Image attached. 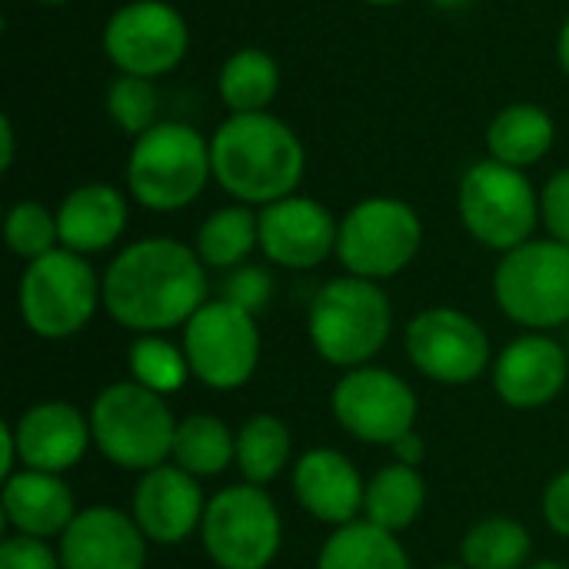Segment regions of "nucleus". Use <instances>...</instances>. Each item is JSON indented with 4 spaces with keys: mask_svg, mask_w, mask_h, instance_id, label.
Instances as JSON below:
<instances>
[{
    "mask_svg": "<svg viewBox=\"0 0 569 569\" xmlns=\"http://www.w3.org/2000/svg\"><path fill=\"white\" fill-rule=\"evenodd\" d=\"M437 7H443V10H463V7H470L473 0H433Z\"/></svg>",
    "mask_w": 569,
    "mask_h": 569,
    "instance_id": "nucleus-42",
    "label": "nucleus"
},
{
    "mask_svg": "<svg viewBox=\"0 0 569 569\" xmlns=\"http://www.w3.org/2000/svg\"><path fill=\"white\" fill-rule=\"evenodd\" d=\"M543 517L553 533L569 540V467L550 480V487L543 493Z\"/></svg>",
    "mask_w": 569,
    "mask_h": 569,
    "instance_id": "nucleus-37",
    "label": "nucleus"
},
{
    "mask_svg": "<svg viewBox=\"0 0 569 569\" xmlns=\"http://www.w3.org/2000/svg\"><path fill=\"white\" fill-rule=\"evenodd\" d=\"M207 513L203 490L193 473L177 463L147 470L133 490V520L150 543L173 547L200 530Z\"/></svg>",
    "mask_w": 569,
    "mask_h": 569,
    "instance_id": "nucleus-18",
    "label": "nucleus"
},
{
    "mask_svg": "<svg viewBox=\"0 0 569 569\" xmlns=\"http://www.w3.org/2000/svg\"><path fill=\"white\" fill-rule=\"evenodd\" d=\"M3 233H7V247L23 257L27 263L30 260H40L47 257L50 250H57L60 243V227H57V213H50L43 203L37 200H20L10 207L7 213V223H3Z\"/></svg>",
    "mask_w": 569,
    "mask_h": 569,
    "instance_id": "nucleus-33",
    "label": "nucleus"
},
{
    "mask_svg": "<svg viewBox=\"0 0 569 569\" xmlns=\"http://www.w3.org/2000/svg\"><path fill=\"white\" fill-rule=\"evenodd\" d=\"M393 307L377 280L337 277L320 287L307 313L313 350L343 370L367 367L390 340Z\"/></svg>",
    "mask_w": 569,
    "mask_h": 569,
    "instance_id": "nucleus-3",
    "label": "nucleus"
},
{
    "mask_svg": "<svg viewBox=\"0 0 569 569\" xmlns=\"http://www.w3.org/2000/svg\"><path fill=\"white\" fill-rule=\"evenodd\" d=\"M13 440L23 470L63 473L77 467L93 443L90 417H83L73 403L47 400L23 410L13 423Z\"/></svg>",
    "mask_w": 569,
    "mask_h": 569,
    "instance_id": "nucleus-19",
    "label": "nucleus"
},
{
    "mask_svg": "<svg viewBox=\"0 0 569 569\" xmlns=\"http://www.w3.org/2000/svg\"><path fill=\"white\" fill-rule=\"evenodd\" d=\"M527 569H569L567 563H560V560H537V563H530Z\"/></svg>",
    "mask_w": 569,
    "mask_h": 569,
    "instance_id": "nucleus-43",
    "label": "nucleus"
},
{
    "mask_svg": "<svg viewBox=\"0 0 569 569\" xmlns=\"http://www.w3.org/2000/svg\"><path fill=\"white\" fill-rule=\"evenodd\" d=\"M337 423L360 443L393 447L417 427V393L387 367H357L340 377L330 397Z\"/></svg>",
    "mask_w": 569,
    "mask_h": 569,
    "instance_id": "nucleus-12",
    "label": "nucleus"
},
{
    "mask_svg": "<svg viewBox=\"0 0 569 569\" xmlns=\"http://www.w3.org/2000/svg\"><path fill=\"white\" fill-rule=\"evenodd\" d=\"M213 177L210 140L193 127L160 120L133 140L127 160V183L140 207L173 213L193 203Z\"/></svg>",
    "mask_w": 569,
    "mask_h": 569,
    "instance_id": "nucleus-4",
    "label": "nucleus"
},
{
    "mask_svg": "<svg viewBox=\"0 0 569 569\" xmlns=\"http://www.w3.org/2000/svg\"><path fill=\"white\" fill-rule=\"evenodd\" d=\"M0 507L7 527L37 540L63 537V530L80 513L63 477L43 470H17L13 477H7L0 490Z\"/></svg>",
    "mask_w": 569,
    "mask_h": 569,
    "instance_id": "nucleus-21",
    "label": "nucleus"
},
{
    "mask_svg": "<svg viewBox=\"0 0 569 569\" xmlns=\"http://www.w3.org/2000/svg\"><path fill=\"white\" fill-rule=\"evenodd\" d=\"M500 310L527 330L569 323V247L560 240H527L503 253L493 273Z\"/></svg>",
    "mask_w": 569,
    "mask_h": 569,
    "instance_id": "nucleus-7",
    "label": "nucleus"
},
{
    "mask_svg": "<svg viewBox=\"0 0 569 569\" xmlns=\"http://www.w3.org/2000/svg\"><path fill=\"white\" fill-rule=\"evenodd\" d=\"M393 457H397V463H407V467H420L423 463V457H427V443H423V437L413 430V433H407L403 440H397L393 447Z\"/></svg>",
    "mask_w": 569,
    "mask_h": 569,
    "instance_id": "nucleus-38",
    "label": "nucleus"
},
{
    "mask_svg": "<svg viewBox=\"0 0 569 569\" xmlns=\"http://www.w3.org/2000/svg\"><path fill=\"white\" fill-rule=\"evenodd\" d=\"M340 223L310 197H283L260 210V250L287 270H313L337 253Z\"/></svg>",
    "mask_w": 569,
    "mask_h": 569,
    "instance_id": "nucleus-15",
    "label": "nucleus"
},
{
    "mask_svg": "<svg viewBox=\"0 0 569 569\" xmlns=\"http://www.w3.org/2000/svg\"><path fill=\"white\" fill-rule=\"evenodd\" d=\"M190 373L210 390H240L260 363L257 317L230 300H207L183 327Z\"/></svg>",
    "mask_w": 569,
    "mask_h": 569,
    "instance_id": "nucleus-11",
    "label": "nucleus"
},
{
    "mask_svg": "<svg viewBox=\"0 0 569 569\" xmlns=\"http://www.w3.org/2000/svg\"><path fill=\"white\" fill-rule=\"evenodd\" d=\"M553 137H557V130L543 107L513 103L493 117V123L487 130V147H490L493 160L523 170V167L540 163L550 153Z\"/></svg>",
    "mask_w": 569,
    "mask_h": 569,
    "instance_id": "nucleus-23",
    "label": "nucleus"
},
{
    "mask_svg": "<svg viewBox=\"0 0 569 569\" xmlns=\"http://www.w3.org/2000/svg\"><path fill=\"white\" fill-rule=\"evenodd\" d=\"M17 303L27 330L43 340H67L80 333L103 303V280H97L87 257L57 247L27 263Z\"/></svg>",
    "mask_w": 569,
    "mask_h": 569,
    "instance_id": "nucleus-6",
    "label": "nucleus"
},
{
    "mask_svg": "<svg viewBox=\"0 0 569 569\" xmlns=\"http://www.w3.org/2000/svg\"><path fill=\"white\" fill-rule=\"evenodd\" d=\"M20 463V453H17V440H13V427L7 423V427H0V477L7 480V477H13L17 467Z\"/></svg>",
    "mask_w": 569,
    "mask_h": 569,
    "instance_id": "nucleus-39",
    "label": "nucleus"
},
{
    "mask_svg": "<svg viewBox=\"0 0 569 569\" xmlns=\"http://www.w3.org/2000/svg\"><path fill=\"white\" fill-rule=\"evenodd\" d=\"M103 50L120 73L153 80L187 57L190 30L177 7L163 0H133L110 17Z\"/></svg>",
    "mask_w": 569,
    "mask_h": 569,
    "instance_id": "nucleus-13",
    "label": "nucleus"
},
{
    "mask_svg": "<svg viewBox=\"0 0 569 569\" xmlns=\"http://www.w3.org/2000/svg\"><path fill=\"white\" fill-rule=\"evenodd\" d=\"M293 493L300 507L330 527H347L363 513L367 483L360 470L333 447L307 450L293 467Z\"/></svg>",
    "mask_w": 569,
    "mask_h": 569,
    "instance_id": "nucleus-20",
    "label": "nucleus"
},
{
    "mask_svg": "<svg viewBox=\"0 0 569 569\" xmlns=\"http://www.w3.org/2000/svg\"><path fill=\"white\" fill-rule=\"evenodd\" d=\"M569 377L567 350L547 333L517 337L493 360V390L513 410L547 407L563 393Z\"/></svg>",
    "mask_w": 569,
    "mask_h": 569,
    "instance_id": "nucleus-17",
    "label": "nucleus"
},
{
    "mask_svg": "<svg viewBox=\"0 0 569 569\" xmlns=\"http://www.w3.org/2000/svg\"><path fill=\"white\" fill-rule=\"evenodd\" d=\"M407 353L413 367L447 387H467L490 367L483 327L453 307H430L407 323Z\"/></svg>",
    "mask_w": 569,
    "mask_h": 569,
    "instance_id": "nucleus-14",
    "label": "nucleus"
},
{
    "mask_svg": "<svg viewBox=\"0 0 569 569\" xmlns=\"http://www.w3.org/2000/svg\"><path fill=\"white\" fill-rule=\"evenodd\" d=\"M423 243V223L417 210L397 197L360 200L337 233V257L350 277L387 280L413 263Z\"/></svg>",
    "mask_w": 569,
    "mask_h": 569,
    "instance_id": "nucleus-10",
    "label": "nucleus"
},
{
    "mask_svg": "<svg viewBox=\"0 0 569 569\" xmlns=\"http://www.w3.org/2000/svg\"><path fill=\"white\" fill-rule=\"evenodd\" d=\"M170 460L197 480L217 477L237 463V433H230V427L210 413H190L177 420Z\"/></svg>",
    "mask_w": 569,
    "mask_h": 569,
    "instance_id": "nucleus-26",
    "label": "nucleus"
},
{
    "mask_svg": "<svg viewBox=\"0 0 569 569\" xmlns=\"http://www.w3.org/2000/svg\"><path fill=\"white\" fill-rule=\"evenodd\" d=\"M367 3H373V7H393V3H403V0H367Z\"/></svg>",
    "mask_w": 569,
    "mask_h": 569,
    "instance_id": "nucleus-44",
    "label": "nucleus"
},
{
    "mask_svg": "<svg viewBox=\"0 0 569 569\" xmlns=\"http://www.w3.org/2000/svg\"><path fill=\"white\" fill-rule=\"evenodd\" d=\"M213 180L247 207L290 197L307 157L297 133L273 113H230L210 140Z\"/></svg>",
    "mask_w": 569,
    "mask_h": 569,
    "instance_id": "nucleus-2",
    "label": "nucleus"
},
{
    "mask_svg": "<svg viewBox=\"0 0 569 569\" xmlns=\"http://www.w3.org/2000/svg\"><path fill=\"white\" fill-rule=\"evenodd\" d=\"M0 140H3L0 167H3V170H10V163H13V127H10V120H7V117L0 120Z\"/></svg>",
    "mask_w": 569,
    "mask_h": 569,
    "instance_id": "nucleus-40",
    "label": "nucleus"
},
{
    "mask_svg": "<svg viewBox=\"0 0 569 569\" xmlns=\"http://www.w3.org/2000/svg\"><path fill=\"white\" fill-rule=\"evenodd\" d=\"M157 110H160V97L153 80L147 77H133V73H120L110 87H107V113L113 117V123L130 133L133 140L143 137L150 127H157Z\"/></svg>",
    "mask_w": 569,
    "mask_h": 569,
    "instance_id": "nucleus-32",
    "label": "nucleus"
},
{
    "mask_svg": "<svg viewBox=\"0 0 569 569\" xmlns=\"http://www.w3.org/2000/svg\"><path fill=\"white\" fill-rule=\"evenodd\" d=\"M540 217L553 240L569 247V167L553 173L540 193Z\"/></svg>",
    "mask_w": 569,
    "mask_h": 569,
    "instance_id": "nucleus-36",
    "label": "nucleus"
},
{
    "mask_svg": "<svg viewBox=\"0 0 569 569\" xmlns=\"http://www.w3.org/2000/svg\"><path fill=\"white\" fill-rule=\"evenodd\" d=\"M200 540L220 569H267L283 540L280 510L263 487H227L207 500Z\"/></svg>",
    "mask_w": 569,
    "mask_h": 569,
    "instance_id": "nucleus-9",
    "label": "nucleus"
},
{
    "mask_svg": "<svg viewBox=\"0 0 569 569\" xmlns=\"http://www.w3.org/2000/svg\"><path fill=\"white\" fill-rule=\"evenodd\" d=\"M427 507V483L417 467L390 463L367 480V500H363V520L387 533H403L417 523V517Z\"/></svg>",
    "mask_w": 569,
    "mask_h": 569,
    "instance_id": "nucleus-24",
    "label": "nucleus"
},
{
    "mask_svg": "<svg viewBox=\"0 0 569 569\" xmlns=\"http://www.w3.org/2000/svg\"><path fill=\"white\" fill-rule=\"evenodd\" d=\"M40 3H67V0H40Z\"/></svg>",
    "mask_w": 569,
    "mask_h": 569,
    "instance_id": "nucleus-45",
    "label": "nucleus"
},
{
    "mask_svg": "<svg viewBox=\"0 0 569 569\" xmlns=\"http://www.w3.org/2000/svg\"><path fill=\"white\" fill-rule=\"evenodd\" d=\"M60 569H143L147 537L133 513L117 507H87L63 530Z\"/></svg>",
    "mask_w": 569,
    "mask_h": 569,
    "instance_id": "nucleus-16",
    "label": "nucleus"
},
{
    "mask_svg": "<svg viewBox=\"0 0 569 569\" xmlns=\"http://www.w3.org/2000/svg\"><path fill=\"white\" fill-rule=\"evenodd\" d=\"M460 220L473 240L490 250H517L533 240L540 220V197L523 170L500 160L473 163L460 180Z\"/></svg>",
    "mask_w": 569,
    "mask_h": 569,
    "instance_id": "nucleus-8",
    "label": "nucleus"
},
{
    "mask_svg": "<svg viewBox=\"0 0 569 569\" xmlns=\"http://www.w3.org/2000/svg\"><path fill=\"white\" fill-rule=\"evenodd\" d=\"M207 267L180 240L147 237L113 257L103 277L107 313L137 333L187 327L207 303Z\"/></svg>",
    "mask_w": 569,
    "mask_h": 569,
    "instance_id": "nucleus-1",
    "label": "nucleus"
},
{
    "mask_svg": "<svg viewBox=\"0 0 569 569\" xmlns=\"http://www.w3.org/2000/svg\"><path fill=\"white\" fill-rule=\"evenodd\" d=\"M60 247L87 257L117 243L127 227V200L107 183H83L70 190L57 210Z\"/></svg>",
    "mask_w": 569,
    "mask_h": 569,
    "instance_id": "nucleus-22",
    "label": "nucleus"
},
{
    "mask_svg": "<svg viewBox=\"0 0 569 569\" xmlns=\"http://www.w3.org/2000/svg\"><path fill=\"white\" fill-rule=\"evenodd\" d=\"M93 447L120 470H157L173 450L177 420L167 400L137 380L113 383L97 393L90 407Z\"/></svg>",
    "mask_w": 569,
    "mask_h": 569,
    "instance_id": "nucleus-5",
    "label": "nucleus"
},
{
    "mask_svg": "<svg viewBox=\"0 0 569 569\" xmlns=\"http://www.w3.org/2000/svg\"><path fill=\"white\" fill-rule=\"evenodd\" d=\"M0 569H60V553L47 540L13 533L0 543Z\"/></svg>",
    "mask_w": 569,
    "mask_h": 569,
    "instance_id": "nucleus-35",
    "label": "nucleus"
},
{
    "mask_svg": "<svg viewBox=\"0 0 569 569\" xmlns=\"http://www.w3.org/2000/svg\"><path fill=\"white\" fill-rule=\"evenodd\" d=\"M277 60L257 47L237 50L220 70V97L230 107V113H263L267 103L277 97Z\"/></svg>",
    "mask_w": 569,
    "mask_h": 569,
    "instance_id": "nucleus-29",
    "label": "nucleus"
},
{
    "mask_svg": "<svg viewBox=\"0 0 569 569\" xmlns=\"http://www.w3.org/2000/svg\"><path fill=\"white\" fill-rule=\"evenodd\" d=\"M557 57H560V67L567 70L569 77V17L567 23H563V30H560V40H557Z\"/></svg>",
    "mask_w": 569,
    "mask_h": 569,
    "instance_id": "nucleus-41",
    "label": "nucleus"
},
{
    "mask_svg": "<svg viewBox=\"0 0 569 569\" xmlns=\"http://www.w3.org/2000/svg\"><path fill=\"white\" fill-rule=\"evenodd\" d=\"M437 569H467V567H437Z\"/></svg>",
    "mask_w": 569,
    "mask_h": 569,
    "instance_id": "nucleus-46",
    "label": "nucleus"
},
{
    "mask_svg": "<svg viewBox=\"0 0 569 569\" xmlns=\"http://www.w3.org/2000/svg\"><path fill=\"white\" fill-rule=\"evenodd\" d=\"M273 280L263 267H233L230 277L223 280V300L243 307L247 313H260L270 303Z\"/></svg>",
    "mask_w": 569,
    "mask_h": 569,
    "instance_id": "nucleus-34",
    "label": "nucleus"
},
{
    "mask_svg": "<svg viewBox=\"0 0 569 569\" xmlns=\"http://www.w3.org/2000/svg\"><path fill=\"white\" fill-rule=\"evenodd\" d=\"M290 430L273 413L250 417L237 433V467L243 480L253 487H267L270 480H277L290 463Z\"/></svg>",
    "mask_w": 569,
    "mask_h": 569,
    "instance_id": "nucleus-28",
    "label": "nucleus"
},
{
    "mask_svg": "<svg viewBox=\"0 0 569 569\" xmlns=\"http://www.w3.org/2000/svg\"><path fill=\"white\" fill-rule=\"evenodd\" d=\"M460 553H463L467 569H527L530 553H533V540L520 520L487 517L470 527Z\"/></svg>",
    "mask_w": 569,
    "mask_h": 569,
    "instance_id": "nucleus-30",
    "label": "nucleus"
},
{
    "mask_svg": "<svg viewBox=\"0 0 569 569\" xmlns=\"http://www.w3.org/2000/svg\"><path fill=\"white\" fill-rule=\"evenodd\" d=\"M317 569H413L397 533L373 527L370 520H353L337 527L320 547Z\"/></svg>",
    "mask_w": 569,
    "mask_h": 569,
    "instance_id": "nucleus-25",
    "label": "nucleus"
},
{
    "mask_svg": "<svg viewBox=\"0 0 569 569\" xmlns=\"http://www.w3.org/2000/svg\"><path fill=\"white\" fill-rule=\"evenodd\" d=\"M130 373L140 387L167 397L173 390H180L187 383L190 363L183 347H173L170 340H163L160 333H140L130 347Z\"/></svg>",
    "mask_w": 569,
    "mask_h": 569,
    "instance_id": "nucleus-31",
    "label": "nucleus"
},
{
    "mask_svg": "<svg viewBox=\"0 0 569 569\" xmlns=\"http://www.w3.org/2000/svg\"><path fill=\"white\" fill-rule=\"evenodd\" d=\"M257 247H260V213H253L247 203L210 213L197 233V257L203 260V267L213 270L243 267V260Z\"/></svg>",
    "mask_w": 569,
    "mask_h": 569,
    "instance_id": "nucleus-27",
    "label": "nucleus"
}]
</instances>
